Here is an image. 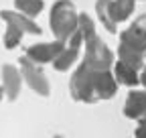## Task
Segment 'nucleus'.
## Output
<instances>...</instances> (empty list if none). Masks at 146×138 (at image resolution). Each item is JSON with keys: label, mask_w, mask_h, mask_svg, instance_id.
Segmentation results:
<instances>
[{"label": "nucleus", "mask_w": 146, "mask_h": 138, "mask_svg": "<svg viewBox=\"0 0 146 138\" xmlns=\"http://www.w3.org/2000/svg\"><path fill=\"white\" fill-rule=\"evenodd\" d=\"M77 25H79V12L71 0H57L51 6L49 27H51V33L55 34V39L65 43L77 31Z\"/></svg>", "instance_id": "1"}, {"label": "nucleus", "mask_w": 146, "mask_h": 138, "mask_svg": "<svg viewBox=\"0 0 146 138\" xmlns=\"http://www.w3.org/2000/svg\"><path fill=\"white\" fill-rule=\"evenodd\" d=\"M0 19L6 23V33H4V47L14 49L21 45L25 34H41V27L33 19L16 12V10H0Z\"/></svg>", "instance_id": "2"}, {"label": "nucleus", "mask_w": 146, "mask_h": 138, "mask_svg": "<svg viewBox=\"0 0 146 138\" xmlns=\"http://www.w3.org/2000/svg\"><path fill=\"white\" fill-rule=\"evenodd\" d=\"M18 71H21V75H23V81L29 85L35 94H39V96H43V98H47V96L51 94L49 79H47V75L43 73L41 65L33 63V61L27 59V57H21V59H18Z\"/></svg>", "instance_id": "3"}, {"label": "nucleus", "mask_w": 146, "mask_h": 138, "mask_svg": "<svg viewBox=\"0 0 146 138\" xmlns=\"http://www.w3.org/2000/svg\"><path fill=\"white\" fill-rule=\"evenodd\" d=\"M65 43L59 41V39H55L51 43H36V45H31L27 49V59H31L33 63L36 65H43V63H53L55 59H57V55L63 51Z\"/></svg>", "instance_id": "4"}, {"label": "nucleus", "mask_w": 146, "mask_h": 138, "mask_svg": "<svg viewBox=\"0 0 146 138\" xmlns=\"http://www.w3.org/2000/svg\"><path fill=\"white\" fill-rule=\"evenodd\" d=\"M91 88H94L96 102H100V100H112L116 96V92H118V81L114 79L112 69H106V71H94Z\"/></svg>", "instance_id": "5"}, {"label": "nucleus", "mask_w": 146, "mask_h": 138, "mask_svg": "<svg viewBox=\"0 0 146 138\" xmlns=\"http://www.w3.org/2000/svg\"><path fill=\"white\" fill-rule=\"evenodd\" d=\"M21 90H23V75L18 71V67L4 63L2 65V92L8 98V102H14L21 94Z\"/></svg>", "instance_id": "6"}, {"label": "nucleus", "mask_w": 146, "mask_h": 138, "mask_svg": "<svg viewBox=\"0 0 146 138\" xmlns=\"http://www.w3.org/2000/svg\"><path fill=\"white\" fill-rule=\"evenodd\" d=\"M146 114V90H132L124 104V116L130 120H140Z\"/></svg>", "instance_id": "7"}, {"label": "nucleus", "mask_w": 146, "mask_h": 138, "mask_svg": "<svg viewBox=\"0 0 146 138\" xmlns=\"http://www.w3.org/2000/svg\"><path fill=\"white\" fill-rule=\"evenodd\" d=\"M112 69H114L112 73H114V79L118 81V85L134 88V85L140 83V81H138V69L126 65V63H122V61H116V63L112 65Z\"/></svg>", "instance_id": "8"}, {"label": "nucleus", "mask_w": 146, "mask_h": 138, "mask_svg": "<svg viewBox=\"0 0 146 138\" xmlns=\"http://www.w3.org/2000/svg\"><path fill=\"white\" fill-rule=\"evenodd\" d=\"M112 2H114V0H98V2H96V14H98L100 23L104 25V29L108 33L116 34L118 33V23L114 21V16H112Z\"/></svg>", "instance_id": "9"}, {"label": "nucleus", "mask_w": 146, "mask_h": 138, "mask_svg": "<svg viewBox=\"0 0 146 138\" xmlns=\"http://www.w3.org/2000/svg\"><path fill=\"white\" fill-rule=\"evenodd\" d=\"M118 61L130 65L134 69H142V65H144V53H140V51H136L132 47L120 43L118 45Z\"/></svg>", "instance_id": "10"}, {"label": "nucleus", "mask_w": 146, "mask_h": 138, "mask_svg": "<svg viewBox=\"0 0 146 138\" xmlns=\"http://www.w3.org/2000/svg\"><path fill=\"white\" fill-rule=\"evenodd\" d=\"M134 4H136V0H114V2H112V16H114V21L118 25L128 21L134 14Z\"/></svg>", "instance_id": "11"}, {"label": "nucleus", "mask_w": 146, "mask_h": 138, "mask_svg": "<svg viewBox=\"0 0 146 138\" xmlns=\"http://www.w3.org/2000/svg\"><path fill=\"white\" fill-rule=\"evenodd\" d=\"M14 6H16V12H21L25 16H29V19H36L43 8H45V2L43 0H14Z\"/></svg>", "instance_id": "12"}, {"label": "nucleus", "mask_w": 146, "mask_h": 138, "mask_svg": "<svg viewBox=\"0 0 146 138\" xmlns=\"http://www.w3.org/2000/svg\"><path fill=\"white\" fill-rule=\"evenodd\" d=\"M120 43H124V45H128V47H132V49L140 51V53H144V51H146V39H142V37H138V34L130 33L128 29L122 31V34H120Z\"/></svg>", "instance_id": "13"}, {"label": "nucleus", "mask_w": 146, "mask_h": 138, "mask_svg": "<svg viewBox=\"0 0 146 138\" xmlns=\"http://www.w3.org/2000/svg\"><path fill=\"white\" fill-rule=\"evenodd\" d=\"M128 31L138 34V37H142V39H146V14H138V19L132 21V25L128 27Z\"/></svg>", "instance_id": "14"}, {"label": "nucleus", "mask_w": 146, "mask_h": 138, "mask_svg": "<svg viewBox=\"0 0 146 138\" xmlns=\"http://www.w3.org/2000/svg\"><path fill=\"white\" fill-rule=\"evenodd\" d=\"M134 136L136 138H146V118H140L138 120V126L134 130Z\"/></svg>", "instance_id": "15"}, {"label": "nucleus", "mask_w": 146, "mask_h": 138, "mask_svg": "<svg viewBox=\"0 0 146 138\" xmlns=\"http://www.w3.org/2000/svg\"><path fill=\"white\" fill-rule=\"evenodd\" d=\"M138 81L144 85V90H146V63L142 65V71H140V75H138Z\"/></svg>", "instance_id": "16"}, {"label": "nucleus", "mask_w": 146, "mask_h": 138, "mask_svg": "<svg viewBox=\"0 0 146 138\" xmlns=\"http://www.w3.org/2000/svg\"><path fill=\"white\" fill-rule=\"evenodd\" d=\"M2 98H4V92H2V88H0V102H2Z\"/></svg>", "instance_id": "17"}, {"label": "nucleus", "mask_w": 146, "mask_h": 138, "mask_svg": "<svg viewBox=\"0 0 146 138\" xmlns=\"http://www.w3.org/2000/svg\"><path fill=\"white\" fill-rule=\"evenodd\" d=\"M144 61H146V51H144Z\"/></svg>", "instance_id": "18"}, {"label": "nucleus", "mask_w": 146, "mask_h": 138, "mask_svg": "<svg viewBox=\"0 0 146 138\" xmlns=\"http://www.w3.org/2000/svg\"><path fill=\"white\" fill-rule=\"evenodd\" d=\"M142 118H146V114H144V116H142Z\"/></svg>", "instance_id": "19"}]
</instances>
